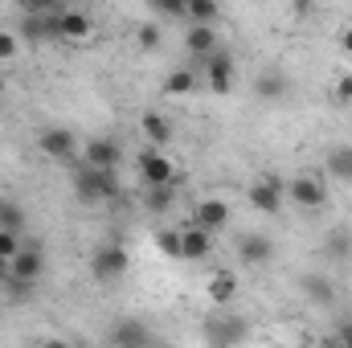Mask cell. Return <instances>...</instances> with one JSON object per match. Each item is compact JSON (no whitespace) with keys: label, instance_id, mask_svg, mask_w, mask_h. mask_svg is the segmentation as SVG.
Returning a JSON list of instances; mask_svg holds the SVG:
<instances>
[{"label":"cell","instance_id":"cell-15","mask_svg":"<svg viewBox=\"0 0 352 348\" xmlns=\"http://www.w3.org/2000/svg\"><path fill=\"white\" fill-rule=\"evenodd\" d=\"M242 336H246V320H209L205 324V340L213 348H230Z\"/></svg>","mask_w":352,"mask_h":348},{"label":"cell","instance_id":"cell-9","mask_svg":"<svg viewBox=\"0 0 352 348\" xmlns=\"http://www.w3.org/2000/svg\"><path fill=\"white\" fill-rule=\"evenodd\" d=\"M201 66H205V83H209L213 94H230V90H234V54L217 50V54L205 58Z\"/></svg>","mask_w":352,"mask_h":348},{"label":"cell","instance_id":"cell-36","mask_svg":"<svg viewBox=\"0 0 352 348\" xmlns=\"http://www.w3.org/2000/svg\"><path fill=\"white\" fill-rule=\"evenodd\" d=\"M320 348H340V345H336V340H324V345H320Z\"/></svg>","mask_w":352,"mask_h":348},{"label":"cell","instance_id":"cell-12","mask_svg":"<svg viewBox=\"0 0 352 348\" xmlns=\"http://www.w3.org/2000/svg\"><path fill=\"white\" fill-rule=\"evenodd\" d=\"M58 17H62V8L58 12H25L21 17V37L25 41H54L58 37Z\"/></svg>","mask_w":352,"mask_h":348},{"label":"cell","instance_id":"cell-5","mask_svg":"<svg viewBox=\"0 0 352 348\" xmlns=\"http://www.w3.org/2000/svg\"><path fill=\"white\" fill-rule=\"evenodd\" d=\"M246 201H250L258 213H278L283 201H287V188H283L278 176H258V180L246 188Z\"/></svg>","mask_w":352,"mask_h":348},{"label":"cell","instance_id":"cell-25","mask_svg":"<svg viewBox=\"0 0 352 348\" xmlns=\"http://www.w3.org/2000/svg\"><path fill=\"white\" fill-rule=\"evenodd\" d=\"M328 173L336 180H352V148H332L328 152Z\"/></svg>","mask_w":352,"mask_h":348},{"label":"cell","instance_id":"cell-20","mask_svg":"<svg viewBox=\"0 0 352 348\" xmlns=\"http://www.w3.org/2000/svg\"><path fill=\"white\" fill-rule=\"evenodd\" d=\"M205 291H209L213 303H230V299L238 295V279H234V270H213L209 283H205Z\"/></svg>","mask_w":352,"mask_h":348},{"label":"cell","instance_id":"cell-31","mask_svg":"<svg viewBox=\"0 0 352 348\" xmlns=\"http://www.w3.org/2000/svg\"><path fill=\"white\" fill-rule=\"evenodd\" d=\"M152 12H160V17H184V0H152Z\"/></svg>","mask_w":352,"mask_h":348},{"label":"cell","instance_id":"cell-17","mask_svg":"<svg viewBox=\"0 0 352 348\" xmlns=\"http://www.w3.org/2000/svg\"><path fill=\"white\" fill-rule=\"evenodd\" d=\"M90 17L82 8H62V17H58V37H66V41H87L90 37Z\"/></svg>","mask_w":352,"mask_h":348},{"label":"cell","instance_id":"cell-2","mask_svg":"<svg viewBox=\"0 0 352 348\" xmlns=\"http://www.w3.org/2000/svg\"><path fill=\"white\" fill-rule=\"evenodd\" d=\"M135 168H140V176H144L148 188H168V184H176V164L168 160V152L144 148L140 160H135Z\"/></svg>","mask_w":352,"mask_h":348},{"label":"cell","instance_id":"cell-14","mask_svg":"<svg viewBox=\"0 0 352 348\" xmlns=\"http://www.w3.org/2000/svg\"><path fill=\"white\" fill-rule=\"evenodd\" d=\"M197 226H201L205 234L226 230V226H230V205H226L221 197H205V201L197 205Z\"/></svg>","mask_w":352,"mask_h":348},{"label":"cell","instance_id":"cell-23","mask_svg":"<svg viewBox=\"0 0 352 348\" xmlns=\"http://www.w3.org/2000/svg\"><path fill=\"white\" fill-rule=\"evenodd\" d=\"M0 230H8V234H25V209L16 205V201H4L0 205Z\"/></svg>","mask_w":352,"mask_h":348},{"label":"cell","instance_id":"cell-30","mask_svg":"<svg viewBox=\"0 0 352 348\" xmlns=\"http://www.w3.org/2000/svg\"><path fill=\"white\" fill-rule=\"evenodd\" d=\"M135 41H140V50H156L160 45V25H140Z\"/></svg>","mask_w":352,"mask_h":348},{"label":"cell","instance_id":"cell-22","mask_svg":"<svg viewBox=\"0 0 352 348\" xmlns=\"http://www.w3.org/2000/svg\"><path fill=\"white\" fill-rule=\"evenodd\" d=\"M303 295H307L311 303L328 307V303H332V295H336V287H332V279H328V274H303Z\"/></svg>","mask_w":352,"mask_h":348},{"label":"cell","instance_id":"cell-27","mask_svg":"<svg viewBox=\"0 0 352 348\" xmlns=\"http://www.w3.org/2000/svg\"><path fill=\"white\" fill-rule=\"evenodd\" d=\"M173 201H176V184H168V188H148V209L152 213H164Z\"/></svg>","mask_w":352,"mask_h":348},{"label":"cell","instance_id":"cell-35","mask_svg":"<svg viewBox=\"0 0 352 348\" xmlns=\"http://www.w3.org/2000/svg\"><path fill=\"white\" fill-rule=\"evenodd\" d=\"M37 348H74L70 340H58V336H50V340H41Z\"/></svg>","mask_w":352,"mask_h":348},{"label":"cell","instance_id":"cell-18","mask_svg":"<svg viewBox=\"0 0 352 348\" xmlns=\"http://www.w3.org/2000/svg\"><path fill=\"white\" fill-rule=\"evenodd\" d=\"M184 50L192 54V58H213L217 54V33L213 29H201V25H188V33H184Z\"/></svg>","mask_w":352,"mask_h":348},{"label":"cell","instance_id":"cell-24","mask_svg":"<svg viewBox=\"0 0 352 348\" xmlns=\"http://www.w3.org/2000/svg\"><path fill=\"white\" fill-rule=\"evenodd\" d=\"M192 87H197L192 66H180V70H173V74H168V83H164V90H168V94H176V98H180V94H192Z\"/></svg>","mask_w":352,"mask_h":348},{"label":"cell","instance_id":"cell-28","mask_svg":"<svg viewBox=\"0 0 352 348\" xmlns=\"http://www.w3.org/2000/svg\"><path fill=\"white\" fill-rule=\"evenodd\" d=\"M16 54H21V37H16V33H4V29H0V66H4V62H12Z\"/></svg>","mask_w":352,"mask_h":348},{"label":"cell","instance_id":"cell-38","mask_svg":"<svg viewBox=\"0 0 352 348\" xmlns=\"http://www.w3.org/2000/svg\"><path fill=\"white\" fill-rule=\"evenodd\" d=\"M4 87H8V78H4V74H0V94H4Z\"/></svg>","mask_w":352,"mask_h":348},{"label":"cell","instance_id":"cell-7","mask_svg":"<svg viewBox=\"0 0 352 348\" xmlns=\"http://www.w3.org/2000/svg\"><path fill=\"white\" fill-rule=\"evenodd\" d=\"M37 148L50 156V160H74L78 156V135L70 127H45L37 135Z\"/></svg>","mask_w":352,"mask_h":348},{"label":"cell","instance_id":"cell-11","mask_svg":"<svg viewBox=\"0 0 352 348\" xmlns=\"http://www.w3.org/2000/svg\"><path fill=\"white\" fill-rule=\"evenodd\" d=\"M213 254V234H205L197 221L180 230V259L184 262H205Z\"/></svg>","mask_w":352,"mask_h":348},{"label":"cell","instance_id":"cell-32","mask_svg":"<svg viewBox=\"0 0 352 348\" xmlns=\"http://www.w3.org/2000/svg\"><path fill=\"white\" fill-rule=\"evenodd\" d=\"M332 340L340 348H352V316H344V320L336 324V336H332Z\"/></svg>","mask_w":352,"mask_h":348},{"label":"cell","instance_id":"cell-1","mask_svg":"<svg viewBox=\"0 0 352 348\" xmlns=\"http://www.w3.org/2000/svg\"><path fill=\"white\" fill-rule=\"evenodd\" d=\"M74 197H78L82 205L115 201V197H119V180H115V173H94V168H87V164L78 160V164H74Z\"/></svg>","mask_w":352,"mask_h":348},{"label":"cell","instance_id":"cell-10","mask_svg":"<svg viewBox=\"0 0 352 348\" xmlns=\"http://www.w3.org/2000/svg\"><path fill=\"white\" fill-rule=\"evenodd\" d=\"M107 345L111 348H148L152 345V332L140 320H115L111 332H107Z\"/></svg>","mask_w":352,"mask_h":348},{"label":"cell","instance_id":"cell-19","mask_svg":"<svg viewBox=\"0 0 352 348\" xmlns=\"http://www.w3.org/2000/svg\"><path fill=\"white\" fill-rule=\"evenodd\" d=\"M287 90H291V83H287V74H283V70H263V74H258V83H254V94L266 98V102H283V98H287Z\"/></svg>","mask_w":352,"mask_h":348},{"label":"cell","instance_id":"cell-13","mask_svg":"<svg viewBox=\"0 0 352 348\" xmlns=\"http://www.w3.org/2000/svg\"><path fill=\"white\" fill-rule=\"evenodd\" d=\"M140 131H144V140H148V148H156V152H164L168 144H173V123H168V115H160V111H144V119H140Z\"/></svg>","mask_w":352,"mask_h":348},{"label":"cell","instance_id":"cell-3","mask_svg":"<svg viewBox=\"0 0 352 348\" xmlns=\"http://www.w3.org/2000/svg\"><path fill=\"white\" fill-rule=\"evenodd\" d=\"M127 266H131V254H127L119 242H107V246H98V250L90 254V274H94L98 283H111V279L127 274Z\"/></svg>","mask_w":352,"mask_h":348},{"label":"cell","instance_id":"cell-34","mask_svg":"<svg viewBox=\"0 0 352 348\" xmlns=\"http://www.w3.org/2000/svg\"><path fill=\"white\" fill-rule=\"evenodd\" d=\"M340 50H344V54L352 58V25L344 29V33H340Z\"/></svg>","mask_w":352,"mask_h":348},{"label":"cell","instance_id":"cell-33","mask_svg":"<svg viewBox=\"0 0 352 348\" xmlns=\"http://www.w3.org/2000/svg\"><path fill=\"white\" fill-rule=\"evenodd\" d=\"M332 94H336V102H352V74H340Z\"/></svg>","mask_w":352,"mask_h":348},{"label":"cell","instance_id":"cell-37","mask_svg":"<svg viewBox=\"0 0 352 348\" xmlns=\"http://www.w3.org/2000/svg\"><path fill=\"white\" fill-rule=\"evenodd\" d=\"M0 274H4V279H8V262H0Z\"/></svg>","mask_w":352,"mask_h":348},{"label":"cell","instance_id":"cell-39","mask_svg":"<svg viewBox=\"0 0 352 348\" xmlns=\"http://www.w3.org/2000/svg\"><path fill=\"white\" fill-rule=\"evenodd\" d=\"M148 348H164V345H156V340H152V345H148Z\"/></svg>","mask_w":352,"mask_h":348},{"label":"cell","instance_id":"cell-29","mask_svg":"<svg viewBox=\"0 0 352 348\" xmlns=\"http://www.w3.org/2000/svg\"><path fill=\"white\" fill-rule=\"evenodd\" d=\"M16 254H21V238L8 234V230H0V262H12Z\"/></svg>","mask_w":352,"mask_h":348},{"label":"cell","instance_id":"cell-26","mask_svg":"<svg viewBox=\"0 0 352 348\" xmlns=\"http://www.w3.org/2000/svg\"><path fill=\"white\" fill-rule=\"evenodd\" d=\"M156 246H160V254L173 262H184L180 259V230H160L156 234Z\"/></svg>","mask_w":352,"mask_h":348},{"label":"cell","instance_id":"cell-6","mask_svg":"<svg viewBox=\"0 0 352 348\" xmlns=\"http://www.w3.org/2000/svg\"><path fill=\"white\" fill-rule=\"evenodd\" d=\"M283 188H287V201L299 205V209H324V205H328V188H324L316 176H295V180H287Z\"/></svg>","mask_w":352,"mask_h":348},{"label":"cell","instance_id":"cell-4","mask_svg":"<svg viewBox=\"0 0 352 348\" xmlns=\"http://www.w3.org/2000/svg\"><path fill=\"white\" fill-rule=\"evenodd\" d=\"M119 160H123V148L115 140H107V135H94V140H87V148H82V164L94 168V173H115Z\"/></svg>","mask_w":352,"mask_h":348},{"label":"cell","instance_id":"cell-8","mask_svg":"<svg viewBox=\"0 0 352 348\" xmlns=\"http://www.w3.org/2000/svg\"><path fill=\"white\" fill-rule=\"evenodd\" d=\"M41 274H45V254H41L37 246H21V254L8 262V279H12V283H25V287H33Z\"/></svg>","mask_w":352,"mask_h":348},{"label":"cell","instance_id":"cell-16","mask_svg":"<svg viewBox=\"0 0 352 348\" xmlns=\"http://www.w3.org/2000/svg\"><path fill=\"white\" fill-rule=\"evenodd\" d=\"M270 254H274V246H270V238H263V234H242L238 238V259L246 262V266H266Z\"/></svg>","mask_w":352,"mask_h":348},{"label":"cell","instance_id":"cell-21","mask_svg":"<svg viewBox=\"0 0 352 348\" xmlns=\"http://www.w3.org/2000/svg\"><path fill=\"white\" fill-rule=\"evenodd\" d=\"M184 17L201 29H213V21L221 17V4L217 0H184Z\"/></svg>","mask_w":352,"mask_h":348}]
</instances>
